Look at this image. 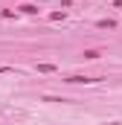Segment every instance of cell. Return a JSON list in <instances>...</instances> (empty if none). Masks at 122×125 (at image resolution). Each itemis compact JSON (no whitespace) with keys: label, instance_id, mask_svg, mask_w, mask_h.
<instances>
[{"label":"cell","instance_id":"1","mask_svg":"<svg viewBox=\"0 0 122 125\" xmlns=\"http://www.w3.org/2000/svg\"><path fill=\"white\" fill-rule=\"evenodd\" d=\"M67 82H73V84H87V82H99V79H93V76H70Z\"/></svg>","mask_w":122,"mask_h":125},{"label":"cell","instance_id":"2","mask_svg":"<svg viewBox=\"0 0 122 125\" xmlns=\"http://www.w3.org/2000/svg\"><path fill=\"white\" fill-rule=\"evenodd\" d=\"M38 70H41V73H52V70H55V64H38Z\"/></svg>","mask_w":122,"mask_h":125},{"label":"cell","instance_id":"3","mask_svg":"<svg viewBox=\"0 0 122 125\" xmlns=\"http://www.w3.org/2000/svg\"><path fill=\"white\" fill-rule=\"evenodd\" d=\"M108 125H119V122H108Z\"/></svg>","mask_w":122,"mask_h":125}]
</instances>
